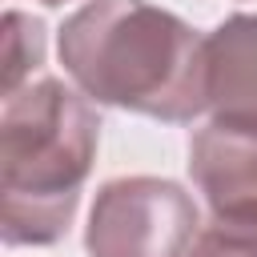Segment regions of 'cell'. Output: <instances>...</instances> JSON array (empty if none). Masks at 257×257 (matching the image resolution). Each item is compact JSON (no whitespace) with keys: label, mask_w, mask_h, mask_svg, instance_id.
Instances as JSON below:
<instances>
[{"label":"cell","mask_w":257,"mask_h":257,"mask_svg":"<svg viewBox=\"0 0 257 257\" xmlns=\"http://www.w3.org/2000/svg\"><path fill=\"white\" fill-rule=\"evenodd\" d=\"M68 80L92 100L169 124L209 112L205 36L153 0H88L56 36Z\"/></svg>","instance_id":"cell-1"},{"label":"cell","mask_w":257,"mask_h":257,"mask_svg":"<svg viewBox=\"0 0 257 257\" xmlns=\"http://www.w3.org/2000/svg\"><path fill=\"white\" fill-rule=\"evenodd\" d=\"M100 145V116L80 88L36 76L0 108V237L56 245L80 205Z\"/></svg>","instance_id":"cell-2"},{"label":"cell","mask_w":257,"mask_h":257,"mask_svg":"<svg viewBox=\"0 0 257 257\" xmlns=\"http://www.w3.org/2000/svg\"><path fill=\"white\" fill-rule=\"evenodd\" d=\"M201 209L169 177H116L96 189L84 249L88 257H193Z\"/></svg>","instance_id":"cell-3"},{"label":"cell","mask_w":257,"mask_h":257,"mask_svg":"<svg viewBox=\"0 0 257 257\" xmlns=\"http://www.w3.org/2000/svg\"><path fill=\"white\" fill-rule=\"evenodd\" d=\"M189 177L213 213L257 205V124L209 120L189 141Z\"/></svg>","instance_id":"cell-4"},{"label":"cell","mask_w":257,"mask_h":257,"mask_svg":"<svg viewBox=\"0 0 257 257\" xmlns=\"http://www.w3.org/2000/svg\"><path fill=\"white\" fill-rule=\"evenodd\" d=\"M205 100L213 120L257 124V12H237L205 36Z\"/></svg>","instance_id":"cell-5"},{"label":"cell","mask_w":257,"mask_h":257,"mask_svg":"<svg viewBox=\"0 0 257 257\" xmlns=\"http://www.w3.org/2000/svg\"><path fill=\"white\" fill-rule=\"evenodd\" d=\"M44 48H48L44 24L20 8H8L4 12V96L36 80L44 64Z\"/></svg>","instance_id":"cell-6"},{"label":"cell","mask_w":257,"mask_h":257,"mask_svg":"<svg viewBox=\"0 0 257 257\" xmlns=\"http://www.w3.org/2000/svg\"><path fill=\"white\" fill-rule=\"evenodd\" d=\"M193 257H257V205L213 213V221L201 225Z\"/></svg>","instance_id":"cell-7"},{"label":"cell","mask_w":257,"mask_h":257,"mask_svg":"<svg viewBox=\"0 0 257 257\" xmlns=\"http://www.w3.org/2000/svg\"><path fill=\"white\" fill-rule=\"evenodd\" d=\"M40 4H48V8H56V4H64V0H40Z\"/></svg>","instance_id":"cell-8"}]
</instances>
